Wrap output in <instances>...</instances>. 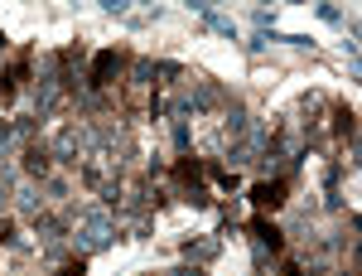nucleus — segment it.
Returning a JSON list of instances; mask_svg holds the SVG:
<instances>
[{
	"mask_svg": "<svg viewBox=\"0 0 362 276\" xmlns=\"http://www.w3.org/2000/svg\"><path fill=\"white\" fill-rule=\"evenodd\" d=\"M256 204H261V209H281L285 204V184H261V189H256Z\"/></svg>",
	"mask_w": 362,
	"mask_h": 276,
	"instance_id": "nucleus-1",
	"label": "nucleus"
}]
</instances>
